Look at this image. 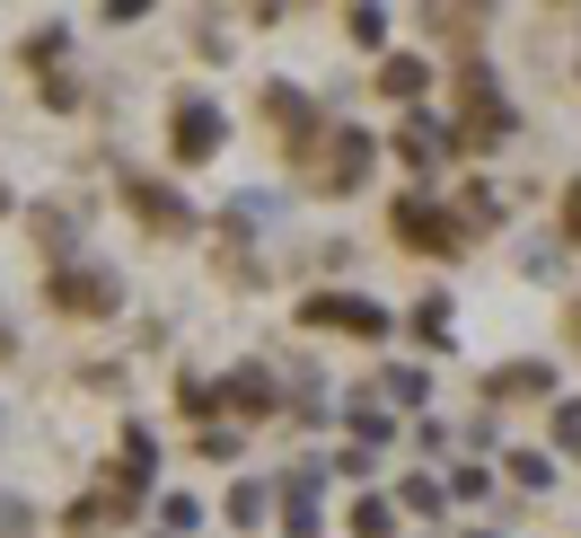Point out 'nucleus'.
Segmentation results:
<instances>
[{
  "instance_id": "f257e3e1",
  "label": "nucleus",
  "mask_w": 581,
  "mask_h": 538,
  "mask_svg": "<svg viewBox=\"0 0 581 538\" xmlns=\"http://www.w3.org/2000/svg\"><path fill=\"white\" fill-rule=\"evenodd\" d=\"M309 327H344V336H379L388 318L370 300H309Z\"/></svg>"
},
{
  "instance_id": "20e7f679",
  "label": "nucleus",
  "mask_w": 581,
  "mask_h": 538,
  "mask_svg": "<svg viewBox=\"0 0 581 538\" xmlns=\"http://www.w3.org/2000/svg\"><path fill=\"white\" fill-rule=\"evenodd\" d=\"M573 221H581V186H573Z\"/></svg>"
},
{
  "instance_id": "f03ea898",
  "label": "nucleus",
  "mask_w": 581,
  "mask_h": 538,
  "mask_svg": "<svg viewBox=\"0 0 581 538\" xmlns=\"http://www.w3.org/2000/svg\"><path fill=\"white\" fill-rule=\"evenodd\" d=\"M177 116H186V124H177V159H203V150H212V107H177Z\"/></svg>"
},
{
  "instance_id": "7ed1b4c3",
  "label": "nucleus",
  "mask_w": 581,
  "mask_h": 538,
  "mask_svg": "<svg viewBox=\"0 0 581 538\" xmlns=\"http://www.w3.org/2000/svg\"><path fill=\"white\" fill-rule=\"evenodd\" d=\"M107 300H116L107 273H62V309H107Z\"/></svg>"
}]
</instances>
